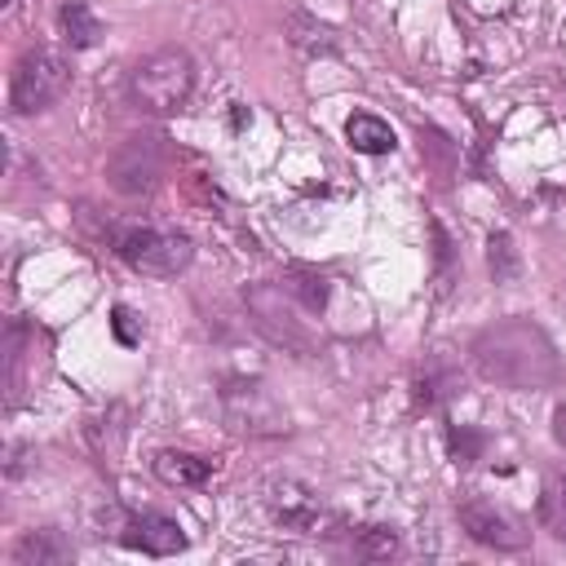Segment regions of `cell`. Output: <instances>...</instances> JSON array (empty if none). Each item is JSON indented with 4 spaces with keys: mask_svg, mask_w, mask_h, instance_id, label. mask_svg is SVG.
I'll list each match as a JSON object with an SVG mask.
<instances>
[{
    "mask_svg": "<svg viewBox=\"0 0 566 566\" xmlns=\"http://www.w3.org/2000/svg\"><path fill=\"white\" fill-rule=\"evenodd\" d=\"M71 84V66L53 49H27L9 75V106L18 115H40L49 111Z\"/></svg>",
    "mask_w": 566,
    "mask_h": 566,
    "instance_id": "5b68a950",
    "label": "cell"
},
{
    "mask_svg": "<svg viewBox=\"0 0 566 566\" xmlns=\"http://www.w3.org/2000/svg\"><path fill=\"white\" fill-rule=\"evenodd\" d=\"M221 411L230 420L234 433H252V438H270L287 429V411L270 398V389L261 380H230L221 389Z\"/></svg>",
    "mask_w": 566,
    "mask_h": 566,
    "instance_id": "52a82bcc",
    "label": "cell"
},
{
    "mask_svg": "<svg viewBox=\"0 0 566 566\" xmlns=\"http://www.w3.org/2000/svg\"><path fill=\"white\" fill-rule=\"evenodd\" d=\"M164 168H168V146H164V137H159V133H133V137H124V142L111 150V159H106V181H111L115 195L137 199V195H150V190L159 186Z\"/></svg>",
    "mask_w": 566,
    "mask_h": 566,
    "instance_id": "8992f818",
    "label": "cell"
},
{
    "mask_svg": "<svg viewBox=\"0 0 566 566\" xmlns=\"http://www.w3.org/2000/svg\"><path fill=\"white\" fill-rule=\"evenodd\" d=\"M482 380L504 389H548L562 380V358L553 340L531 318H504L473 336L469 345Z\"/></svg>",
    "mask_w": 566,
    "mask_h": 566,
    "instance_id": "6da1fadb",
    "label": "cell"
},
{
    "mask_svg": "<svg viewBox=\"0 0 566 566\" xmlns=\"http://www.w3.org/2000/svg\"><path fill=\"white\" fill-rule=\"evenodd\" d=\"M486 261H491L495 283H509V279L517 274V248H513V239H509L504 230H495V234L486 239Z\"/></svg>",
    "mask_w": 566,
    "mask_h": 566,
    "instance_id": "d6986e66",
    "label": "cell"
},
{
    "mask_svg": "<svg viewBox=\"0 0 566 566\" xmlns=\"http://www.w3.org/2000/svg\"><path fill=\"white\" fill-rule=\"evenodd\" d=\"M195 93V57L186 49H155L128 75V97L146 115H177Z\"/></svg>",
    "mask_w": 566,
    "mask_h": 566,
    "instance_id": "7a4b0ae2",
    "label": "cell"
},
{
    "mask_svg": "<svg viewBox=\"0 0 566 566\" xmlns=\"http://www.w3.org/2000/svg\"><path fill=\"white\" fill-rule=\"evenodd\" d=\"M150 464H155V473H159L168 486H203V482L212 478V460L190 455V451H159Z\"/></svg>",
    "mask_w": 566,
    "mask_h": 566,
    "instance_id": "4fadbf2b",
    "label": "cell"
},
{
    "mask_svg": "<svg viewBox=\"0 0 566 566\" xmlns=\"http://www.w3.org/2000/svg\"><path fill=\"white\" fill-rule=\"evenodd\" d=\"M283 287L296 296V305H301L305 314H318V310L327 305V283H323V274H314V270H287Z\"/></svg>",
    "mask_w": 566,
    "mask_h": 566,
    "instance_id": "2e32d148",
    "label": "cell"
},
{
    "mask_svg": "<svg viewBox=\"0 0 566 566\" xmlns=\"http://www.w3.org/2000/svg\"><path fill=\"white\" fill-rule=\"evenodd\" d=\"M106 239L124 265H133L137 274H150V279H172L195 256L186 234H172L159 226H106Z\"/></svg>",
    "mask_w": 566,
    "mask_h": 566,
    "instance_id": "3957f363",
    "label": "cell"
},
{
    "mask_svg": "<svg viewBox=\"0 0 566 566\" xmlns=\"http://www.w3.org/2000/svg\"><path fill=\"white\" fill-rule=\"evenodd\" d=\"M539 526L566 544V478H553L539 495Z\"/></svg>",
    "mask_w": 566,
    "mask_h": 566,
    "instance_id": "e0dca14e",
    "label": "cell"
},
{
    "mask_svg": "<svg viewBox=\"0 0 566 566\" xmlns=\"http://www.w3.org/2000/svg\"><path fill=\"white\" fill-rule=\"evenodd\" d=\"M287 31H292V44L305 49V53H336V35L327 22H314L305 13H292L287 18Z\"/></svg>",
    "mask_w": 566,
    "mask_h": 566,
    "instance_id": "9a60e30c",
    "label": "cell"
},
{
    "mask_svg": "<svg viewBox=\"0 0 566 566\" xmlns=\"http://www.w3.org/2000/svg\"><path fill=\"white\" fill-rule=\"evenodd\" d=\"M265 504H270V517L279 526H287V531L318 535V526H323V504H318V495L305 482H292V478L274 482L270 495H265Z\"/></svg>",
    "mask_w": 566,
    "mask_h": 566,
    "instance_id": "9c48e42d",
    "label": "cell"
},
{
    "mask_svg": "<svg viewBox=\"0 0 566 566\" xmlns=\"http://www.w3.org/2000/svg\"><path fill=\"white\" fill-rule=\"evenodd\" d=\"M345 137H349V146H354L358 155H389V150L398 146L394 128H389L380 115H371V111H354V115L345 119Z\"/></svg>",
    "mask_w": 566,
    "mask_h": 566,
    "instance_id": "7c38bea8",
    "label": "cell"
},
{
    "mask_svg": "<svg viewBox=\"0 0 566 566\" xmlns=\"http://www.w3.org/2000/svg\"><path fill=\"white\" fill-rule=\"evenodd\" d=\"M119 539H124L128 548L150 553V557H172V553H181V548H186L181 526H177L172 517H164V513H128V522H124Z\"/></svg>",
    "mask_w": 566,
    "mask_h": 566,
    "instance_id": "30bf717a",
    "label": "cell"
},
{
    "mask_svg": "<svg viewBox=\"0 0 566 566\" xmlns=\"http://www.w3.org/2000/svg\"><path fill=\"white\" fill-rule=\"evenodd\" d=\"M57 22H62V35H66L71 49H93L102 40V18L84 0H66L57 9Z\"/></svg>",
    "mask_w": 566,
    "mask_h": 566,
    "instance_id": "5bb4252c",
    "label": "cell"
},
{
    "mask_svg": "<svg viewBox=\"0 0 566 566\" xmlns=\"http://www.w3.org/2000/svg\"><path fill=\"white\" fill-rule=\"evenodd\" d=\"M420 155H424V159H429V164H433L442 177L455 168V146H451V142H447L438 128H420Z\"/></svg>",
    "mask_w": 566,
    "mask_h": 566,
    "instance_id": "ffe728a7",
    "label": "cell"
},
{
    "mask_svg": "<svg viewBox=\"0 0 566 566\" xmlns=\"http://www.w3.org/2000/svg\"><path fill=\"white\" fill-rule=\"evenodd\" d=\"M455 517H460V526H464L478 544H486V548H500V553L526 548V531H517L513 517H504L491 500H478V495H473V500H460Z\"/></svg>",
    "mask_w": 566,
    "mask_h": 566,
    "instance_id": "ba28073f",
    "label": "cell"
},
{
    "mask_svg": "<svg viewBox=\"0 0 566 566\" xmlns=\"http://www.w3.org/2000/svg\"><path fill=\"white\" fill-rule=\"evenodd\" d=\"M354 548L363 557H371V562H385V557L398 553V535H394V526H358L354 531Z\"/></svg>",
    "mask_w": 566,
    "mask_h": 566,
    "instance_id": "ac0fdd59",
    "label": "cell"
},
{
    "mask_svg": "<svg viewBox=\"0 0 566 566\" xmlns=\"http://www.w3.org/2000/svg\"><path fill=\"white\" fill-rule=\"evenodd\" d=\"M243 305H248L252 327H256L270 345L287 349V354H310V349H314V336H310L305 318H296L301 305H296V296H292L283 283H252V287L243 292Z\"/></svg>",
    "mask_w": 566,
    "mask_h": 566,
    "instance_id": "277c9868",
    "label": "cell"
},
{
    "mask_svg": "<svg viewBox=\"0 0 566 566\" xmlns=\"http://www.w3.org/2000/svg\"><path fill=\"white\" fill-rule=\"evenodd\" d=\"M75 557V548H71V539L62 535V531H27L18 544H13V562L18 566H62V562H71Z\"/></svg>",
    "mask_w": 566,
    "mask_h": 566,
    "instance_id": "8fae6325",
    "label": "cell"
},
{
    "mask_svg": "<svg viewBox=\"0 0 566 566\" xmlns=\"http://www.w3.org/2000/svg\"><path fill=\"white\" fill-rule=\"evenodd\" d=\"M553 438L566 447V407H557V411H553Z\"/></svg>",
    "mask_w": 566,
    "mask_h": 566,
    "instance_id": "7402d4cb",
    "label": "cell"
},
{
    "mask_svg": "<svg viewBox=\"0 0 566 566\" xmlns=\"http://www.w3.org/2000/svg\"><path fill=\"white\" fill-rule=\"evenodd\" d=\"M128 318H133V314L119 305V310H115V336H119L124 345H133V340H137V336H133V327H128Z\"/></svg>",
    "mask_w": 566,
    "mask_h": 566,
    "instance_id": "44dd1931",
    "label": "cell"
}]
</instances>
